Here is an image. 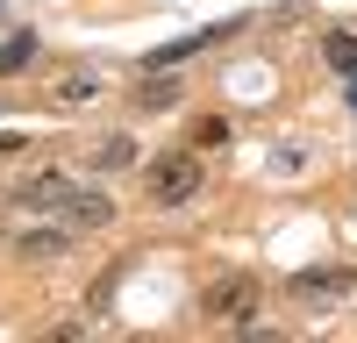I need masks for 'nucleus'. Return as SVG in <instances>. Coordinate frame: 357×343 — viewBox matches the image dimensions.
<instances>
[{
  "label": "nucleus",
  "mask_w": 357,
  "mask_h": 343,
  "mask_svg": "<svg viewBox=\"0 0 357 343\" xmlns=\"http://www.w3.org/2000/svg\"><path fill=\"white\" fill-rule=\"evenodd\" d=\"M29 57H36V29H15V36L0 43V79H15V72H29Z\"/></svg>",
  "instance_id": "423d86ee"
},
{
  "label": "nucleus",
  "mask_w": 357,
  "mask_h": 343,
  "mask_svg": "<svg viewBox=\"0 0 357 343\" xmlns=\"http://www.w3.org/2000/svg\"><path fill=\"white\" fill-rule=\"evenodd\" d=\"M122 165H136V143L129 136H107L100 151H93V172H122Z\"/></svg>",
  "instance_id": "9d476101"
},
{
  "label": "nucleus",
  "mask_w": 357,
  "mask_h": 343,
  "mask_svg": "<svg viewBox=\"0 0 357 343\" xmlns=\"http://www.w3.org/2000/svg\"><path fill=\"white\" fill-rule=\"evenodd\" d=\"M65 222H72V229H107V222H114V200H107V193H72Z\"/></svg>",
  "instance_id": "20e7f679"
},
{
  "label": "nucleus",
  "mask_w": 357,
  "mask_h": 343,
  "mask_svg": "<svg viewBox=\"0 0 357 343\" xmlns=\"http://www.w3.org/2000/svg\"><path fill=\"white\" fill-rule=\"evenodd\" d=\"M72 193H79V186L65 179V172H43V179H22L15 200H22V208H43V215H65V208H72Z\"/></svg>",
  "instance_id": "f03ea898"
},
{
  "label": "nucleus",
  "mask_w": 357,
  "mask_h": 343,
  "mask_svg": "<svg viewBox=\"0 0 357 343\" xmlns=\"http://www.w3.org/2000/svg\"><path fill=\"white\" fill-rule=\"evenodd\" d=\"M178 93H186V86H178V72H151V79H143V93H136V107L158 114V107H178Z\"/></svg>",
  "instance_id": "39448f33"
},
{
  "label": "nucleus",
  "mask_w": 357,
  "mask_h": 343,
  "mask_svg": "<svg viewBox=\"0 0 357 343\" xmlns=\"http://www.w3.org/2000/svg\"><path fill=\"white\" fill-rule=\"evenodd\" d=\"M293 294H301V300H336V294H350V265H329V272H301V279H293Z\"/></svg>",
  "instance_id": "7ed1b4c3"
},
{
  "label": "nucleus",
  "mask_w": 357,
  "mask_h": 343,
  "mask_svg": "<svg viewBox=\"0 0 357 343\" xmlns=\"http://www.w3.org/2000/svg\"><path fill=\"white\" fill-rule=\"evenodd\" d=\"M250 300H257V294H250V279H229L222 294H207V307H215V314H250Z\"/></svg>",
  "instance_id": "1a4fd4ad"
},
{
  "label": "nucleus",
  "mask_w": 357,
  "mask_h": 343,
  "mask_svg": "<svg viewBox=\"0 0 357 343\" xmlns=\"http://www.w3.org/2000/svg\"><path fill=\"white\" fill-rule=\"evenodd\" d=\"M200 193V158H158L151 165V200H165V208H178V200Z\"/></svg>",
  "instance_id": "f257e3e1"
},
{
  "label": "nucleus",
  "mask_w": 357,
  "mask_h": 343,
  "mask_svg": "<svg viewBox=\"0 0 357 343\" xmlns=\"http://www.w3.org/2000/svg\"><path fill=\"white\" fill-rule=\"evenodd\" d=\"M321 57H329V72L357 79V36H343V29H329V36H321Z\"/></svg>",
  "instance_id": "0eeeda50"
},
{
  "label": "nucleus",
  "mask_w": 357,
  "mask_h": 343,
  "mask_svg": "<svg viewBox=\"0 0 357 343\" xmlns=\"http://www.w3.org/2000/svg\"><path fill=\"white\" fill-rule=\"evenodd\" d=\"M350 114H357V79H350Z\"/></svg>",
  "instance_id": "9b49d317"
},
{
  "label": "nucleus",
  "mask_w": 357,
  "mask_h": 343,
  "mask_svg": "<svg viewBox=\"0 0 357 343\" xmlns=\"http://www.w3.org/2000/svg\"><path fill=\"white\" fill-rule=\"evenodd\" d=\"M65 243H72V229H65V215H57V229H36V236H22V257H65Z\"/></svg>",
  "instance_id": "6e6552de"
}]
</instances>
